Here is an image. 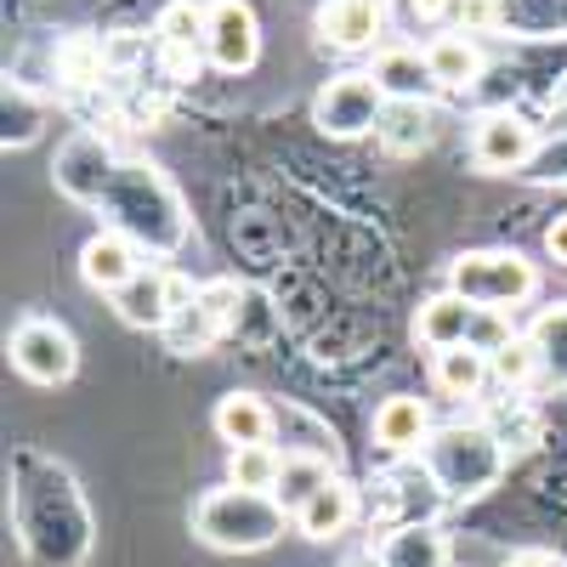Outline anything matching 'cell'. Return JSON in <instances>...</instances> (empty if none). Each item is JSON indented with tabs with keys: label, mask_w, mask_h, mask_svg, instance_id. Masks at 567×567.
<instances>
[{
	"label": "cell",
	"mask_w": 567,
	"mask_h": 567,
	"mask_svg": "<svg viewBox=\"0 0 567 567\" xmlns=\"http://www.w3.org/2000/svg\"><path fill=\"white\" fill-rule=\"evenodd\" d=\"M114 233H125V239L136 250H154V256H176L187 245V210H182V194H176V182L148 165V159H120L114 182H109V194L97 205Z\"/></svg>",
	"instance_id": "cell-1"
},
{
	"label": "cell",
	"mask_w": 567,
	"mask_h": 567,
	"mask_svg": "<svg viewBox=\"0 0 567 567\" xmlns=\"http://www.w3.org/2000/svg\"><path fill=\"white\" fill-rule=\"evenodd\" d=\"M296 516L284 511L272 494H250V488H210L199 505H194V534L210 545V550H227V556H250V550H267L284 539Z\"/></svg>",
	"instance_id": "cell-2"
},
{
	"label": "cell",
	"mask_w": 567,
	"mask_h": 567,
	"mask_svg": "<svg viewBox=\"0 0 567 567\" xmlns=\"http://www.w3.org/2000/svg\"><path fill=\"white\" fill-rule=\"evenodd\" d=\"M425 454V471L432 483L454 499H477L488 494L499 477H505V443L488 432L483 420H454V425H437L432 443L420 449Z\"/></svg>",
	"instance_id": "cell-3"
},
{
	"label": "cell",
	"mask_w": 567,
	"mask_h": 567,
	"mask_svg": "<svg viewBox=\"0 0 567 567\" xmlns=\"http://www.w3.org/2000/svg\"><path fill=\"white\" fill-rule=\"evenodd\" d=\"M449 290L483 312H516L523 301H534L539 267L516 250H465L449 267Z\"/></svg>",
	"instance_id": "cell-4"
},
{
	"label": "cell",
	"mask_w": 567,
	"mask_h": 567,
	"mask_svg": "<svg viewBox=\"0 0 567 567\" xmlns=\"http://www.w3.org/2000/svg\"><path fill=\"white\" fill-rule=\"evenodd\" d=\"M386 91L374 85V74H336L318 97H312V125L336 142H358L369 131H381V114H386Z\"/></svg>",
	"instance_id": "cell-5"
},
{
	"label": "cell",
	"mask_w": 567,
	"mask_h": 567,
	"mask_svg": "<svg viewBox=\"0 0 567 567\" xmlns=\"http://www.w3.org/2000/svg\"><path fill=\"white\" fill-rule=\"evenodd\" d=\"M12 369L23 374L29 386H63L74 381V369H80V347L74 336L58 323V318H23L12 329Z\"/></svg>",
	"instance_id": "cell-6"
},
{
	"label": "cell",
	"mask_w": 567,
	"mask_h": 567,
	"mask_svg": "<svg viewBox=\"0 0 567 567\" xmlns=\"http://www.w3.org/2000/svg\"><path fill=\"white\" fill-rule=\"evenodd\" d=\"M114 171H120V154L109 148V142H103L97 131H74V136L63 142V148H58V159H52V182H58V194H63V199H74V205H91V210L103 205Z\"/></svg>",
	"instance_id": "cell-7"
},
{
	"label": "cell",
	"mask_w": 567,
	"mask_h": 567,
	"mask_svg": "<svg viewBox=\"0 0 567 567\" xmlns=\"http://www.w3.org/2000/svg\"><path fill=\"white\" fill-rule=\"evenodd\" d=\"M199 301V284L182 278V272H159V267H142L125 290L114 296V312L131 323V329H154V336H165V323Z\"/></svg>",
	"instance_id": "cell-8"
},
{
	"label": "cell",
	"mask_w": 567,
	"mask_h": 567,
	"mask_svg": "<svg viewBox=\"0 0 567 567\" xmlns=\"http://www.w3.org/2000/svg\"><path fill=\"white\" fill-rule=\"evenodd\" d=\"M205 58L216 74H250L261 63V23L250 12V0H210Z\"/></svg>",
	"instance_id": "cell-9"
},
{
	"label": "cell",
	"mask_w": 567,
	"mask_h": 567,
	"mask_svg": "<svg viewBox=\"0 0 567 567\" xmlns=\"http://www.w3.org/2000/svg\"><path fill=\"white\" fill-rule=\"evenodd\" d=\"M471 159L488 176H511V171H528L539 159V131L523 114H483L477 131H471Z\"/></svg>",
	"instance_id": "cell-10"
},
{
	"label": "cell",
	"mask_w": 567,
	"mask_h": 567,
	"mask_svg": "<svg viewBox=\"0 0 567 567\" xmlns=\"http://www.w3.org/2000/svg\"><path fill=\"white\" fill-rule=\"evenodd\" d=\"M205 23H210V7H194V0H171L159 12L154 34H159V63L171 80H194L210 58H205Z\"/></svg>",
	"instance_id": "cell-11"
},
{
	"label": "cell",
	"mask_w": 567,
	"mask_h": 567,
	"mask_svg": "<svg viewBox=\"0 0 567 567\" xmlns=\"http://www.w3.org/2000/svg\"><path fill=\"white\" fill-rule=\"evenodd\" d=\"M386 23L381 0H318V40L336 52H369Z\"/></svg>",
	"instance_id": "cell-12"
},
{
	"label": "cell",
	"mask_w": 567,
	"mask_h": 567,
	"mask_svg": "<svg viewBox=\"0 0 567 567\" xmlns=\"http://www.w3.org/2000/svg\"><path fill=\"white\" fill-rule=\"evenodd\" d=\"M142 272V261H136V245L125 239V233H97V239H85V250H80V278L91 284L97 296H120L125 284Z\"/></svg>",
	"instance_id": "cell-13"
},
{
	"label": "cell",
	"mask_w": 567,
	"mask_h": 567,
	"mask_svg": "<svg viewBox=\"0 0 567 567\" xmlns=\"http://www.w3.org/2000/svg\"><path fill=\"white\" fill-rule=\"evenodd\" d=\"M477 312L465 296L443 290L432 301H420V318H414V336L432 347V352H449V347H471V329H477Z\"/></svg>",
	"instance_id": "cell-14"
},
{
	"label": "cell",
	"mask_w": 567,
	"mask_h": 567,
	"mask_svg": "<svg viewBox=\"0 0 567 567\" xmlns=\"http://www.w3.org/2000/svg\"><path fill=\"white\" fill-rule=\"evenodd\" d=\"M210 425H216V437H221L227 449H250V443H272L278 409H267L256 392H227V398L216 403Z\"/></svg>",
	"instance_id": "cell-15"
},
{
	"label": "cell",
	"mask_w": 567,
	"mask_h": 567,
	"mask_svg": "<svg viewBox=\"0 0 567 567\" xmlns=\"http://www.w3.org/2000/svg\"><path fill=\"white\" fill-rule=\"evenodd\" d=\"M432 443V409L420 398H386L374 409V449L381 454H414Z\"/></svg>",
	"instance_id": "cell-16"
},
{
	"label": "cell",
	"mask_w": 567,
	"mask_h": 567,
	"mask_svg": "<svg viewBox=\"0 0 567 567\" xmlns=\"http://www.w3.org/2000/svg\"><path fill=\"white\" fill-rule=\"evenodd\" d=\"M352 516H358V494H352V483L329 477V483L296 511V528H301V539L329 545V539H341V534L352 528Z\"/></svg>",
	"instance_id": "cell-17"
},
{
	"label": "cell",
	"mask_w": 567,
	"mask_h": 567,
	"mask_svg": "<svg viewBox=\"0 0 567 567\" xmlns=\"http://www.w3.org/2000/svg\"><path fill=\"white\" fill-rule=\"evenodd\" d=\"M374 561L381 567H449L454 545L432 523H403V528H392L381 545H374Z\"/></svg>",
	"instance_id": "cell-18"
},
{
	"label": "cell",
	"mask_w": 567,
	"mask_h": 567,
	"mask_svg": "<svg viewBox=\"0 0 567 567\" xmlns=\"http://www.w3.org/2000/svg\"><path fill=\"white\" fill-rule=\"evenodd\" d=\"M374 136L386 142V154H420V148H432V136H437V109L420 103V97L386 103L381 131H374Z\"/></svg>",
	"instance_id": "cell-19"
},
{
	"label": "cell",
	"mask_w": 567,
	"mask_h": 567,
	"mask_svg": "<svg viewBox=\"0 0 567 567\" xmlns=\"http://www.w3.org/2000/svg\"><path fill=\"white\" fill-rule=\"evenodd\" d=\"M425 63H432V85H443V91H471L483 74V52L471 34H437L425 45Z\"/></svg>",
	"instance_id": "cell-20"
},
{
	"label": "cell",
	"mask_w": 567,
	"mask_h": 567,
	"mask_svg": "<svg viewBox=\"0 0 567 567\" xmlns=\"http://www.w3.org/2000/svg\"><path fill=\"white\" fill-rule=\"evenodd\" d=\"M374 85L386 91L392 103H403V97H420L425 85H432V63H425V52L420 45H386L381 58H374Z\"/></svg>",
	"instance_id": "cell-21"
},
{
	"label": "cell",
	"mask_w": 567,
	"mask_h": 567,
	"mask_svg": "<svg viewBox=\"0 0 567 567\" xmlns=\"http://www.w3.org/2000/svg\"><path fill=\"white\" fill-rule=\"evenodd\" d=\"M483 381H494V369H488V352L477 347H449L432 358V386L443 398H477Z\"/></svg>",
	"instance_id": "cell-22"
},
{
	"label": "cell",
	"mask_w": 567,
	"mask_h": 567,
	"mask_svg": "<svg viewBox=\"0 0 567 567\" xmlns=\"http://www.w3.org/2000/svg\"><path fill=\"white\" fill-rule=\"evenodd\" d=\"M329 477H336V465L329 460H312V454H284V471H278V488H272V499L284 505V511H301Z\"/></svg>",
	"instance_id": "cell-23"
},
{
	"label": "cell",
	"mask_w": 567,
	"mask_h": 567,
	"mask_svg": "<svg viewBox=\"0 0 567 567\" xmlns=\"http://www.w3.org/2000/svg\"><path fill=\"white\" fill-rule=\"evenodd\" d=\"M284 471V449L272 443H250V449H227V483L250 488V494H272Z\"/></svg>",
	"instance_id": "cell-24"
},
{
	"label": "cell",
	"mask_w": 567,
	"mask_h": 567,
	"mask_svg": "<svg viewBox=\"0 0 567 567\" xmlns=\"http://www.w3.org/2000/svg\"><path fill=\"white\" fill-rule=\"evenodd\" d=\"M528 336H534V347H539V381L567 386V301H561V307H545Z\"/></svg>",
	"instance_id": "cell-25"
},
{
	"label": "cell",
	"mask_w": 567,
	"mask_h": 567,
	"mask_svg": "<svg viewBox=\"0 0 567 567\" xmlns=\"http://www.w3.org/2000/svg\"><path fill=\"white\" fill-rule=\"evenodd\" d=\"M216 336H221V323H216L199 301H194V307H182V312L165 323V347H171V352H205Z\"/></svg>",
	"instance_id": "cell-26"
},
{
	"label": "cell",
	"mask_w": 567,
	"mask_h": 567,
	"mask_svg": "<svg viewBox=\"0 0 567 567\" xmlns=\"http://www.w3.org/2000/svg\"><path fill=\"white\" fill-rule=\"evenodd\" d=\"M488 369H494L499 386H528V381H539V347H534V336H516L511 347H499V352L488 358Z\"/></svg>",
	"instance_id": "cell-27"
},
{
	"label": "cell",
	"mask_w": 567,
	"mask_h": 567,
	"mask_svg": "<svg viewBox=\"0 0 567 567\" xmlns=\"http://www.w3.org/2000/svg\"><path fill=\"white\" fill-rule=\"evenodd\" d=\"M381 7H386V18H392L398 29H432V23L454 18L460 0H381Z\"/></svg>",
	"instance_id": "cell-28"
},
{
	"label": "cell",
	"mask_w": 567,
	"mask_h": 567,
	"mask_svg": "<svg viewBox=\"0 0 567 567\" xmlns=\"http://www.w3.org/2000/svg\"><path fill=\"white\" fill-rule=\"evenodd\" d=\"M40 131V109L29 103L23 85H7V148H23V142H34Z\"/></svg>",
	"instance_id": "cell-29"
},
{
	"label": "cell",
	"mask_w": 567,
	"mask_h": 567,
	"mask_svg": "<svg viewBox=\"0 0 567 567\" xmlns=\"http://www.w3.org/2000/svg\"><path fill=\"white\" fill-rule=\"evenodd\" d=\"M199 307H205L221 329H233V323H239V284H233V278L199 284Z\"/></svg>",
	"instance_id": "cell-30"
},
{
	"label": "cell",
	"mask_w": 567,
	"mask_h": 567,
	"mask_svg": "<svg viewBox=\"0 0 567 567\" xmlns=\"http://www.w3.org/2000/svg\"><path fill=\"white\" fill-rule=\"evenodd\" d=\"M499 23V0H460L454 7V34H488Z\"/></svg>",
	"instance_id": "cell-31"
},
{
	"label": "cell",
	"mask_w": 567,
	"mask_h": 567,
	"mask_svg": "<svg viewBox=\"0 0 567 567\" xmlns=\"http://www.w3.org/2000/svg\"><path fill=\"white\" fill-rule=\"evenodd\" d=\"M545 256H550L556 267H567V216H556V221L545 227Z\"/></svg>",
	"instance_id": "cell-32"
},
{
	"label": "cell",
	"mask_w": 567,
	"mask_h": 567,
	"mask_svg": "<svg viewBox=\"0 0 567 567\" xmlns=\"http://www.w3.org/2000/svg\"><path fill=\"white\" fill-rule=\"evenodd\" d=\"M505 567H561V561H556L550 550H516V556H511Z\"/></svg>",
	"instance_id": "cell-33"
}]
</instances>
